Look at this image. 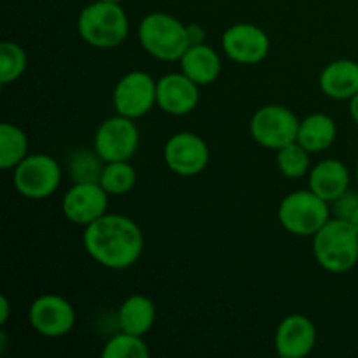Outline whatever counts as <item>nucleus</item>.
Segmentation results:
<instances>
[{
    "label": "nucleus",
    "mask_w": 358,
    "mask_h": 358,
    "mask_svg": "<svg viewBox=\"0 0 358 358\" xmlns=\"http://www.w3.org/2000/svg\"><path fill=\"white\" fill-rule=\"evenodd\" d=\"M278 219L283 229L294 236L313 238L331 220V206L311 189L296 191L280 203Z\"/></svg>",
    "instance_id": "nucleus-5"
},
{
    "label": "nucleus",
    "mask_w": 358,
    "mask_h": 358,
    "mask_svg": "<svg viewBox=\"0 0 358 358\" xmlns=\"http://www.w3.org/2000/svg\"><path fill=\"white\" fill-rule=\"evenodd\" d=\"M350 222H352V226L355 227V229H357V233H358V208H357V212L353 213V217H352V219H350Z\"/></svg>",
    "instance_id": "nucleus-31"
},
{
    "label": "nucleus",
    "mask_w": 358,
    "mask_h": 358,
    "mask_svg": "<svg viewBox=\"0 0 358 358\" xmlns=\"http://www.w3.org/2000/svg\"><path fill=\"white\" fill-rule=\"evenodd\" d=\"M28 156V136L20 126L2 122L0 126V168L14 170Z\"/></svg>",
    "instance_id": "nucleus-21"
},
{
    "label": "nucleus",
    "mask_w": 358,
    "mask_h": 358,
    "mask_svg": "<svg viewBox=\"0 0 358 358\" xmlns=\"http://www.w3.org/2000/svg\"><path fill=\"white\" fill-rule=\"evenodd\" d=\"M28 320L37 334L44 338H62L76 325V310L65 297L44 294L30 304Z\"/></svg>",
    "instance_id": "nucleus-11"
},
{
    "label": "nucleus",
    "mask_w": 358,
    "mask_h": 358,
    "mask_svg": "<svg viewBox=\"0 0 358 358\" xmlns=\"http://www.w3.org/2000/svg\"><path fill=\"white\" fill-rule=\"evenodd\" d=\"M163 157L166 166L180 177H196L210 163L208 143L191 131L175 133L164 143Z\"/></svg>",
    "instance_id": "nucleus-10"
},
{
    "label": "nucleus",
    "mask_w": 358,
    "mask_h": 358,
    "mask_svg": "<svg viewBox=\"0 0 358 358\" xmlns=\"http://www.w3.org/2000/svg\"><path fill=\"white\" fill-rule=\"evenodd\" d=\"M9 320V299L6 296L0 297V325H6Z\"/></svg>",
    "instance_id": "nucleus-29"
},
{
    "label": "nucleus",
    "mask_w": 358,
    "mask_h": 358,
    "mask_svg": "<svg viewBox=\"0 0 358 358\" xmlns=\"http://www.w3.org/2000/svg\"><path fill=\"white\" fill-rule=\"evenodd\" d=\"M322 91L332 100H352L358 93V63L353 59H336L320 73Z\"/></svg>",
    "instance_id": "nucleus-17"
},
{
    "label": "nucleus",
    "mask_w": 358,
    "mask_h": 358,
    "mask_svg": "<svg viewBox=\"0 0 358 358\" xmlns=\"http://www.w3.org/2000/svg\"><path fill=\"white\" fill-rule=\"evenodd\" d=\"M28 65V56L20 44L13 41H3L0 44V83H14L24 73Z\"/></svg>",
    "instance_id": "nucleus-26"
},
{
    "label": "nucleus",
    "mask_w": 358,
    "mask_h": 358,
    "mask_svg": "<svg viewBox=\"0 0 358 358\" xmlns=\"http://www.w3.org/2000/svg\"><path fill=\"white\" fill-rule=\"evenodd\" d=\"M119 329L129 334L145 336L156 322V306L150 297L135 294L122 301L117 311Z\"/></svg>",
    "instance_id": "nucleus-19"
},
{
    "label": "nucleus",
    "mask_w": 358,
    "mask_h": 358,
    "mask_svg": "<svg viewBox=\"0 0 358 358\" xmlns=\"http://www.w3.org/2000/svg\"><path fill=\"white\" fill-rule=\"evenodd\" d=\"M105 2H114V3H121L122 0H105Z\"/></svg>",
    "instance_id": "nucleus-32"
},
{
    "label": "nucleus",
    "mask_w": 358,
    "mask_h": 358,
    "mask_svg": "<svg viewBox=\"0 0 358 358\" xmlns=\"http://www.w3.org/2000/svg\"><path fill=\"white\" fill-rule=\"evenodd\" d=\"M87 255L108 269H128L143 252V233L138 224L121 213H105L84 229Z\"/></svg>",
    "instance_id": "nucleus-1"
},
{
    "label": "nucleus",
    "mask_w": 358,
    "mask_h": 358,
    "mask_svg": "<svg viewBox=\"0 0 358 358\" xmlns=\"http://www.w3.org/2000/svg\"><path fill=\"white\" fill-rule=\"evenodd\" d=\"M350 115H352L353 121L358 124V93L350 100Z\"/></svg>",
    "instance_id": "nucleus-30"
},
{
    "label": "nucleus",
    "mask_w": 358,
    "mask_h": 358,
    "mask_svg": "<svg viewBox=\"0 0 358 358\" xmlns=\"http://www.w3.org/2000/svg\"><path fill=\"white\" fill-rule=\"evenodd\" d=\"M187 35H189V42H191V45L203 44L206 37V31L201 24H187Z\"/></svg>",
    "instance_id": "nucleus-28"
},
{
    "label": "nucleus",
    "mask_w": 358,
    "mask_h": 358,
    "mask_svg": "<svg viewBox=\"0 0 358 358\" xmlns=\"http://www.w3.org/2000/svg\"><path fill=\"white\" fill-rule=\"evenodd\" d=\"M313 255L329 273L350 271L358 262V233L350 220L331 219L313 236Z\"/></svg>",
    "instance_id": "nucleus-2"
},
{
    "label": "nucleus",
    "mask_w": 358,
    "mask_h": 358,
    "mask_svg": "<svg viewBox=\"0 0 358 358\" xmlns=\"http://www.w3.org/2000/svg\"><path fill=\"white\" fill-rule=\"evenodd\" d=\"M180 72H184L198 86H208L219 79L222 72V62L219 52L203 42V44L189 45L180 58Z\"/></svg>",
    "instance_id": "nucleus-16"
},
{
    "label": "nucleus",
    "mask_w": 358,
    "mask_h": 358,
    "mask_svg": "<svg viewBox=\"0 0 358 358\" xmlns=\"http://www.w3.org/2000/svg\"><path fill=\"white\" fill-rule=\"evenodd\" d=\"M355 177H357V182H358V164H357V170H355Z\"/></svg>",
    "instance_id": "nucleus-33"
},
{
    "label": "nucleus",
    "mask_w": 358,
    "mask_h": 358,
    "mask_svg": "<svg viewBox=\"0 0 358 358\" xmlns=\"http://www.w3.org/2000/svg\"><path fill=\"white\" fill-rule=\"evenodd\" d=\"M100 185L110 196L128 194L136 185V171L129 161L105 163L100 177Z\"/></svg>",
    "instance_id": "nucleus-22"
},
{
    "label": "nucleus",
    "mask_w": 358,
    "mask_h": 358,
    "mask_svg": "<svg viewBox=\"0 0 358 358\" xmlns=\"http://www.w3.org/2000/svg\"><path fill=\"white\" fill-rule=\"evenodd\" d=\"M199 86L184 72L166 73L157 79V107L170 115H187L198 107Z\"/></svg>",
    "instance_id": "nucleus-15"
},
{
    "label": "nucleus",
    "mask_w": 358,
    "mask_h": 358,
    "mask_svg": "<svg viewBox=\"0 0 358 358\" xmlns=\"http://www.w3.org/2000/svg\"><path fill=\"white\" fill-rule=\"evenodd\" d=\"M77 31L93 48L112 49L126 41L129 21L121 3L96 0L79 13Z\"/></svg>",
    "instance_id": "nucleus-3"
},
{
    "label": "nucleus",
    "mask_w": 358,
    "mask_h": 358,
    "mask_svg": "<svg viewBox=\"0 0 358 358\" xmlns=\"http://www.w3.org/2000/svg\"><path fill=\"white\" fill-rule=\"evenodd\" d=\"M13 184L28 199H45L58 191L62 184V168L48 154H28L14 168Z\"/></svg>",
    "instance_id": "nucleus-6"
},
{
    "label": "nucleus",
    "mask_w": 358,
    "mask_h": 358,
    "mask_svg": "<svg viewBox=\"0 0 358 358\" xmlns=\"http://www.w3.org/2000/svg\"><path fill=\"white\" fill-rule=\"evenodd\" d=\"M269 37L261 27L252 23H236L222 35V49L238 65H257L268 56Z\"/></svg>",
    "instance_id": "nucleus-13"
},
{
    "label": "nucleus",
    "mask_w": 358,
    "mask_h": 358,
    "mask_svg": "<svg viewBox=\"0 0 358 358\" xmlns=\"http://www.w3.org/2000/svg\"><path fill=\"white\" fill-rule=\"evenodd\" d=\"M299 119L283 105H264L252 115V138L266 149L278 150L289 143L296 142L299 131Z\"/></svg>",
    "instance_id": "nucleus-7"
},
{
    "label": "nucleus",
    "mask_w": 358,
    "mask_h": 358,
    "mask_svg": "<svg viewBox=\"0 0 358 358\" xmlns=\"http://www.w3.org/2000/svg\"><path fill=\"white\" fill-rule=\"evenodd\" d=\"M317 345V329L306 315L283 318L275 332V350L282 358H304Z\"/></svg>",
    "instance_id": "nucleus-14"
},
{
    "label": "nucleus",
    "mask_w": 358,
    "mask_h": 358,
    "mask_svg": "<svg viewBox=\"0 0 358 358\" xmlns=\"http://www.w3.org/2000/svg\"><path fill=\"white\" fill-rule=\"evenodd\" d=\"M108 196L100 182L73 184L63 196V215L69 222L87 227L107 213Z\"/></svg>",
    "instance_id": "nucleus-12"
},
{
    "label": "nucleus",
    "mask_w": 358,
    "mask_h": 358,
    "mask_svg": "<svg viewBox=\"0 0 358 358\" xmlns=\"http://www.w3.org/2000/svg\"><path fill=\"white\" fill-rule=\"evenodd\" d=\"M101 355L103 358H147L150 355V350L143 341V336L121 331L108 339Z\"/></svg>",
    "instance_id": "nucleus-25"
},
{
    "label": "nucleus",
    "mask_w": 358,
    "mask_h": 358,
    "mask_svg": "<svg viewBox=\"0 0 358 358\" xmlns=\"http://www.w3.org/2000/svg\"><path fill=\"white\" fill-rule=\"evenodd\" d=\"M140 145V131L135 119L117 114L98 126L93 138V149L105 163L129 161Z\"/></svg>",
    "instance_id": "nucleus-8"
},
{
    "label": "nucleus",
    "mask_w": 358,
    "mask_h": 358,
    "mask_svg": "<svg viewBox=\"0 0 358 358\" xmlns=\"http://www.w3.org/2000/svg\"><path fill=\"white\" fill-rule=\"evenodd\" d=\"M138 41L152 58L161 62H180L191 45L187 24L166 13H150L138 27Z\"/></svg>",
    "instance_id": "nucleus-4"
},
{
    "label": "nucleus",
    "mask_w": 358,
    "mask_h": 358,
    "mask_svg": "<svg viewBox=\"0 0 358 358\" xmlns=\"http://www.w3.org/2000/svg\"><path fill=\"white\" fill-rule=\"evenodd\" d=\"M105 161L94 149H79L70 156L69 173L73 184L84 182H100Z\"/></svg>",
    "instance_id": "nucleus-23"
},
{
    "label": "nucleus",
    "mask_w": 358,
    "mask_h": 358,
    "mask_svg": "<svg viewBox=\"0 0 358 358\" xmlns=\"http://www.w3.org/2000/svg\"><path fill=\"white\" fill-rule=\"evenodd\" d=\"M115 112L129 119H140L157 105V80L142 70H133L117 80L112 93Z\"/></svg>",
    "instance_id": "nucleus-9"
},
{
    "label": "nucleus",
    "mask_w": 358,
    "mask_h": 358,
    "mask_svg": "<svg viewBox=\"0 0 358 358\" xmlns=\"http://www.w3.org/2000/svg\"><path fill=\"white\" fill-rule=\"evenodd\" d=\"M358 208V194L352 189H348L346 192H343L339 198H336L332 201L331 213H334L336 219L350 220L353 217V213L357 212Z\"/></svg>",
    "instance_id": "nucleus-27"
},
{
    "label": "nucleus",
    "mask_w": 358,
    "mask_h": 358,
    "mask_svg": "<svg viewBox=\"0 0 358 358\" xmlns=\"http://www.w3.org/2000/svg\"><path fill=\"white\" fill-rule=\"evenodd\" d=\"M336 136H338V126L334 119L327 114L317 112L299 122L297 142L310 154L329 149L334 143Z\"/></svg>",
    "instance_id": "nucleus-20"
},
{
    "label": "nucleus",
    "mask_w": 358,
    "mask_h": 358,
    "mask_svg": "<svg viewBox=\"0 0 358 358\" xmlns=\"http://www.w3.org/2000/svg\"><path fill=\"white\" fill-rule=\"evenodd\" d=\"M310 189L332 203L350 189V171L339 159H324L310 170Z\"/></svg>",
    "instance_id": "nucleus-18"
},
{
    "label": "nucleus",
    "mask_w": 358,
    "mask_h": 358,
    "mask_svg": "<svg viewBox=\"0 0 358 358\" xmlns=\"http://www.w3.org/2000/svg\"><path fill=\"white\" fill-rule=\"evenodd\" d=\"M310 152L297 140L276 150V166L287 178L304 177L310 171Z\"/></svg>",
    "instance_id": "nucleus-24"
}]
</instances>
